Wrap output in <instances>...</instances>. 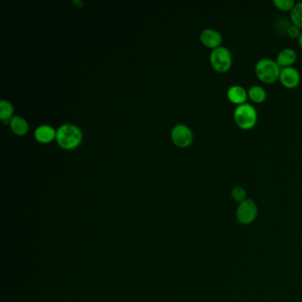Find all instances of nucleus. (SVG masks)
<instances>
[{
    "label": "nucleus",
    "instance_id": "obj_1",
    "mask_svg": "<svg viewBox=\"0 0 302 302\" xmlns=\"http://www.w3.org/2000/svg\"><path fill=\"white\" fill-rule=\"evenodd\" d=\"M233 118L241 130H249L255 126L258 121V113L254 106L246 102L237 106L233 113Z\"/></svg>",
    "mask_w": 302,
    "mask_h": 302
},
{
    "label": "nucleus",
    "instance_id": "obj_2",
    "mask_svg": "<svg viewBox=\"0 0 302 302\" xmlns=\"http://www.w3.org/2000/svg\"><path fill=\"white\" fill-rule=\"evenodd\" d=\"M81 130L72 124H65L60 126L56 133V140L58 144L62 148L71 150L79 146L82 141Z\"/></svg>",
    "mask_w": 302,
    "mask_h": 302
},
{
    "label": "nucleus",
    "instance_id": "obj_3",
    "mask_svg": "<svg viewBox=\"0 0 302 302\" xmlns=\"http://www.w3.org/2000/svg\"><path fill=\"white\" fill-rule=\"evenodd\" d=\"M256 77L263 83H275L279 79L281 67L276 63V60L269 58H263L257 61L254 66Z\"/></svg>",
    "mask_w": 302,
    "mask_h": 302
},
{
    "label": "nucleus",
    "instance_id": "obj_4",
    "mask_svg": "<svg viewBox=\"0 0 302 302\" xmlns=\"http://www.w3.org/2000/svg\"><path fill=\"white\" fill-rule=\"evenodd\" d=\"M210 60L211 66L216 72L226 73L233 65V55L227 47H220L212 50Z\"/></svg>",
    "mask_w": 302,
    "mask_h": 302
},
{
    "label": "nucleus",
    "instance_id": "obj_5",
    "mask_svg": "<svg viewBox=\"0 0 302 302\" xmlns=\"http://www.w3.org/2000/svg\"><path fill=\"white\" fill-rule=\"evenodd\" d=\"M258 216V206L251 199H246L239 203L236 211L237 220L244 225L253 223Z\"/></svg>",
    "mask_w": 302,
    "mask_h": 302
},
{
    "label": "nucleus",
    "instance_id": "obj_6",
    "mask_svg": "<svg viewBox=\"0 0 302 302\" xmlns=\"http://www.w3.org/2000/svg\"><path fill=\"white\" fill-rule=\"evenodd\" d=\"M173 142L179 147H187L191 146L193 141V134L189 127L178 124L173 128L171 131Z\"/></svg>",
    "mask_w": 302,
    "mask_h": 302
},
{
    "label": "nucleus",
    "instance_id": "obj_7",
    "mask_svg": "<svg viewBox=\"0 0 302 302\" xmlns=\"http://www.w3.org/2000/svg\"><path fill=\"white\" fill-rule=\"evenodd\" d=\"M280 83L287 89H293L299 85L300 82V74L294 66H288L281 68L279 76Z\"/></svg>",
    "mask_w": 302,
    "mask_h": 302
},
{
    "label": "nucleus",
    "instance_id": "obj_8",
    "mask_svg": "<svg viewBox=\"0 0 302 302\" xmlns=\"http://www.w3.org/2000/svg\"><path fill=\"white\" fill-rule=\"evenodd\" d=\"M199 38L205 47L211 48L213 50L222 47V43H223L222 34L214 29H206L203 30L200 33Z\"/></svg>",
    "mask_w": 302,
    "mask_h": 302
},
{
    "label": "nucleus",
    "instance_id": "obj_9",
    "mask_svg": "<svg viewBox=\"0 0 302 302\" xmlns=\"http://www.w3.org/2000/svg\"><path fill=\"white\" fill-rule=\"evenodd\" d=\"M227 98L228 100L237 106L246 103V100L248 99L247 90L238 84H234L233 86L229 87L227 90Z\"/></svg>",
    "mask_w": 302,
    "mask_h": 302
},
{
    "label": "nucleus",
    "instance_id": "obj_10",
    "mask_svg": "<svg viewBox=\"0 0 302 302\" xmlns=\"http://www.w3.org/2000/svg\"><path fill=\"white\" fill-rule=\"evenodd\" d=\"M297 60V53L292 48H285L279 52L276 56V63L281 68L292 66Z\"/></svg>",
    "mask_w": 302,
    "mask_h": 302
},
{
    "label": "nucleus",
    "instance_id": "obj_11",
    "mask_svg": "<svg viewBox=\"0 0 302 302\" xmlns=\"http://www.w3.org/2000/svg\"><path fill=\"white\" fill-rule=\"evenodd\" d=\"M56 133L53 127L41 125L35 130V137L40 143H50L56 137Z\"/></svg>",
    "mask_w": 302,
    "mask_h": 302
},
{
    "label": "nucleus",
    "instance_id": "obj_12",
    "mask_svg": "<svg viewBox=\"0 0 302 302\" xmlns=\"http://www.w3.org/2000/svg\"><path fill=\"white\" fill-rule=\"evenodd\" d=\"M248 99L253 103H263L267 99V91L263 87L260 85H253L250 87L249 90H247Z\"/></svg>",
    "mask_w": 302,
    "mask_h": 302
},
{
    "label": "nucleus",
    "instance_id": "obj_13",
    "mask_svg": "<svg viewBox=\"0 0 302 302\" xmlns=\"http://www.w3.org/2000/svg\"><path fill=\"white\" fill-rule=\"evenodd\" d=\"M11 129L18 136L26 135L29 130V124L21 117H14L11 119Z\"/></svg>",
    "mask_w": 302,
    "mask_h": 302
},
{
    "label": "nucleus",
    "instance_id": "obj_14",
    "mask_svg": "<svg viewBox=\"0 0 302 302\" xmlns=\"http://www.w3.org/2000/svg\"><path fill=\"white\" fill-rule=\"evenodd\" d=\"M291 21L293 25L302 29V1L296 3L290 14Z\"/></svg>",
    "mask_w": 302,
    "mask_h": 302
},
{
    "label": "nucleus",
    "instance_id": "obj_15",
    "mask_svg": "<svg viewBox=\"0 0 302 302\" xmlns=\"http://www.w3.org/2000/svg\"><path fill=\"white\" fill-rule=\"evenodd\" d=\"M13 113V107L7 100L0 101V118L7 123V120L9 119Z\"/></svg>",
    "mask_w": 302,
    "mask_h": 302
},
{
    "label": "nucleus",
    "instance_id": "obj_16",
    "mask_svg": "<svg viewBox=\"0 0 302 302\" xmlns=\"http://www.w3.org/2000/svg\"><path fill=\"white\" fill-rule=\"evenodd\" d=\"M273 5L278 10L286 12V11H292L296 3L294 0H273Z\"/></svg>",
    "mask_w": 302,
    "mask_h": 302
},
{
    "label": "nucleus",
    "instance_id": "obj_17",
    "mask_svg": "<svg viewBox=\"0 0 302 302\" xmlns=\"http://www.w3.org/2000/svg\"><path fill=\"white\" fill-rule=\"evenodd\" d=\"M231 196L236 202L241 203L246 200V191L241 186H235L231 191Z\"/></svg>",
    "mask_w": 302,
    "mask_h": 302
},
{
    "label": "nucleus",
    "instance_id": "obj_18",
    "mask_svg": "<svg viewBox=\"0 0 302 302\" xmlns=\"http://www.w3.org/2000/svg\"><path fill=\"white\" fill-rule=\"evenodd\" d=\"M300 33H301V29H299V27L295 26V25H293V24H292V25L289 27L288 30H287L288 36H289L290 37H292V38H297V39H298Z\"/></svg>",
    "mask_w": 302,
    "mask_h": 302
},
{
    "label": "nucleus",
    "instance_id": "obj_19",
    "mask_svg": "<svg viewBox=\"0 0 302 302\" xmlns=\"http://www.w3.org/2000/svg\"><path fill=\"white\" fill-rule=\"evenodd\" d=\"M298 43H299V47H300V48L302 49V30L301 33H300L299 38H298Z\"/></svg>",
    "mask_w": 302,
    "mask_h": 302
}]
</instances>
